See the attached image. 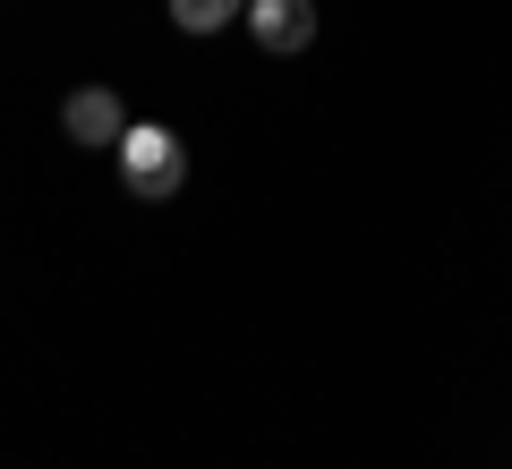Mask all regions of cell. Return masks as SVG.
I'll use <instances>...</instances> for the list:
<instances>
[{
  "mask_svg": "<svg viewBox=\"0 0 512 469\" xmlns=\"http://www.w3.org/2000/svg\"><path fill=\"white\" fill-rule=\"evenodd\" d=\"M231 18H248V0H171V26L180 35H222Z\"/></svg>",
  "mask_w": 512,
  "mask_h": 469,
  "instance_id": "cell-4",
  "label": "cell"
},
{
  "mask_svg": "<svg viewBox=\"0 0 512 469\" xmlns=\"http://www.w3.org/2000/svg\"><path fill=\"white\" fill-rule=\"evenodd\" d=\"M120 154V188L137 205H163V197H180V180H188V145L171 137L163 120H128V137L111 145Z\"/></svg>",
  "mask_w": 512,
  "mask_h": 469,
  "instance_id": "cell-1",
  "label": "cell"
},
{
  "mask_svg": "<svg viewBox=\"0 0 512 469\" xmlns=\"http://www.w3.org/2000/svg\"><path fill=\"white\" fill-rule=\"evenodd\" d=\"M60 128L94 154V145H120L128 137V111H120V94H111V86H77L69 103H60Z\"/></svg>",
  "mask_w": 512,
  "mask_h": 469,
  "instance_id": "cell-3",
  "label": "cell"
},
{
  "mask_svg": "<svg viewBox=\"0 0 512 469\" xmlns=\"http://www.w3.org/2000/svg\"><path fill=\"white\" fill-rule=\"evenodd\" d=\"M248 35L265 43L274 60L308 52V43H316V0H248Z\"/></svg>",
  "mask_w": 512,
  "mask_h": 469,
  "instance_id": "cell-2",
  "label": "cell"
}]
</instances>
